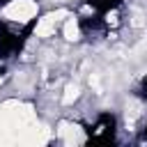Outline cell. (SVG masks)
I'll return each mask as SVG.
<instances>
[{
    "label": "cell",
    "mask_w": 147,
    "mask_h": 147,
    "mask_svg": "<svg viewBox=\"0 0 147 147\" xmlns=\"http://www.w3.org/2000/svg\"><path fill=\"white\" fill-rule=\"evenodd\" d=\"M117 133V117L113 113H99L94 122L87 126V140L90 142H113Z\"/></svg>",
    "instance_id": "1"
},
{
    "label": "cell",
    "mask_w": 147,
    "mask_h": 147,
    "mask_svg": "<svg viewBox=\"0 0 147 147\" xmlns=\"http://www.w3.org/2000/svg\"><path fill=\"white\" fill-rule=\"evenodd\" d=\"M138 92H140V96H142V99H147V76L140 80V87H138Z\"/></svg>",
    "instance_id": "2"
},
{
    "label": "cell",
    "mask_w": 147,
    "mask_h": 147,
    "mask_svg": "<svg viewBox=\"0 0 147 147\" xmlns=\"http://www.w3.org/2000/svg\"><path fill=\"white\" fill-rule=\"evenodd\" d=\"M140 142H147V122H145V126L140 129Z\"/></svg>",
    "instance_id": "3"
}]
</instances>
